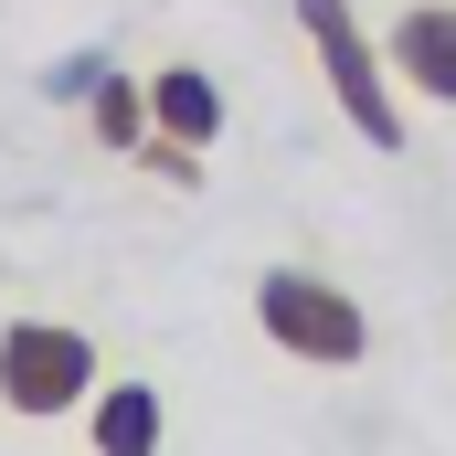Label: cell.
<instances>
[{"label": "cell", "instance_id": "cell-1", "mask_svg": "<svg viewBox=\"0 0 456 456\" xmlns=\"http://www.w3.org/2000/svg\"><path fill=\"white\" fill-rule=\"evenodd\" d=\"M255 330H265V350H287V361H308V371H361V361H371L361 297L330 287L319 265H265V276H255Z\"/></svg>", "mask_w": 456, "mask_h": 456}, {"label": "cell", "instance_id": "cell-2", "mask_svg": "<svg viewBox=\"0 0 456 456\" xmlns=\"http://www.w3.org/2000/svg\"><path fill=\"white\" fill-rule=\"evenodd\" d=\"M287 11H297V32H308V53H319L340 117L361 127V149H403V86H393L382 43L361 32V11L350 0H287Z\"/></svg>", "mask_w": 456, "mask_h": 456}, {"label": "cell", "instance_id": "cell-3", "mask_svg": "<svg viewBox=\"0 0 456 456\" xmlns=\"http://www.w3.org/2000/svg\"><path fill=\"white\" fill-rule=\"evenodd\" d=\"M96 382H107V361H96L86 330H64V319H11L0 330V414L64 425V414L96 403Z\"/></svg>", "mask_w": 456, "mask_h": 456}, {"label": "cell", "instance_id": "cell-4", "mask_svg": "<svg viewBox=\"0 0 456 456\" xmlns=\"http://www.w3.org/2000/svg\"><path fill=\"white\" fill-rule=\"evenodd\" d=\"M382 64H393L403 96L456 107V0H403V21L382 32Z\"/></svg>", "mask_w": 456, "mask_h": 456}, {"label": "cell", "instance_id": "cell-5", "mask_svg": "<svg viewBox=\"0 0 456 456\" xmlns=\"http://www.w3.org/2000/svg\"><path fill=\"white\" fill-rule=\"evenodd\" d=\"M159 436H170L159 382H96V403H86V446L96 456H159Z\"/></svg>", "mask_w": 456, "mask_h": 456}, {"label": "cell", "instance_id": "cell-6", "mask_svg": "<svg viewBox=\"0 0 456 456\" xmlns=\"http://www.w3.org/2000/svg\"><path fill=\"white\" fill-rule=\"evenodd\" d=\"M149 138L213 149V138H224V86H213L202 64H159V75H149Z\"/></svg>", "mask_w": 456, "mask_h": 456}, {"label": "cell", "instance_id": "cell-7", "mask_svg": "<svg viewBox=\"0 0 456 456\" xmlns=\"http://www.w3.org/2000/svg\"><path fill=\"white\" fill-rule=\"evenodd\" d=\"M86 127H96L107 149H127V159H138V138H149V86H138V75H117V64H107V86L86 96Z\"/></svg>", "mask_w": 456, "mask_h": 456}, {"label": "cell", "instance_id": "cell-8", "mask_svg": "<svg viewBox=\"0 0 456 456\" xmlns=\"http://www.w3.org/2000/svg\"><path fill=\"white\" fill-rule=\"evenodd\" d=\"M96 86H107V53H64V64L43 75V96H53V107H86Z\"/></svg>", "mask_w": 456, "mask_h": 456}, {"label": "cell", "instance_id": "cell-9", "mask_svg": "<svg viewBox=\"0 0 456 456\" xmlns=\"http://www.w3.org/2000/svg\"><path fill=\"white\" fill-rule=\"evenodd\" d=\"M138 170H159V181H202V149H181V138H138Z\"/></svg>", "mask_w": 456, "mask_h": 456}]
</instances>
